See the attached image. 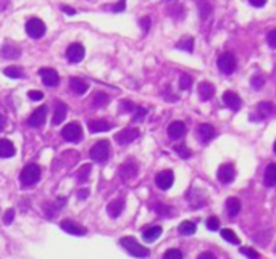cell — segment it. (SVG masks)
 <instances>
[{
	"mask_svg": "<svg viewBox=\"0 0 276 259\" xmlns=\"http://www.w3.org/2000/svg\"><path fill=\"white\" fill-rule=\"evenodd\" d=\"M263 82H265V79H263L262 76H255L252 79V85L255 89H260V85H263Z\"/></svg>",
	"mask_w": 276,
	"mask_h": 259,
	"instance_id": "47",
	"label": "cell"
},
{
	"mask_svg": "<svg viewBox=\"0 0 276 259\" xmlns=\"http://www.w3.org/2000/svg\"><path fill=\"white\" fill-rule=\"evenodd\" d=\"M138 176V166L134 163H126L125 166L121 168V177L125 179V181H131Z\"/></svg>",
	"mask_w": 276,
	"mask_h": 259,
	"instance_id": "26",
	"label": "cell"
},
{
	"mask_svg": "<svg viewBox=\"0 0 276 259\" xmlns=\"http://www.w3.org/2000/svg\"><path fill=\"white\" fill-rule=\"evenodd\" d=\"M3 73H5V76H8L11 79H23L24 77L23 70L21 68H18V66H8Z\"/></svg>",
	"mask_w": 276,
	"mask_h": 259,
	"instance_id": "31",
	"label": "cell"
},
{
	"mask_svg": "<svg viewBox=\"0 0 276 259\" xmlns=\"http://www.w3.org/2000/svg\"><path fill=\"white\" fill-rule=\"evenodd\" d=\"M163 259H183V253H181L180 250H176V248L168 250V251L163 255Z\"/></svg>",
	"mask_w": 276,
	"mask_h": 259,
	"instance_id": "37",
	"label": "cell"
},
{
	"mask_svg": "<svg viewBox=\"0 0 276 259\" xmlns=\"http://www.w3.org/2000/svg\"><path fill=\"white\" fill-rule=\"evenodd\" d=\"M184 132H186V126L181 121H173L168 126V137L171 140H180L184 135Z\"/></svg>",
	"mask_w": 276,
	"mask_h": 259,
	"instance_id": "18",
	"label": "cell"
},
{
	"mask_svg": "<svg viewBox=\"0 0 276 259\" xmlns=\"http://www.w3.org/2000/svg\"><path fill=\"white\" fill-rule=\"evenodd\" d=\"M191 85H192L191 76H186V74H183V76L180 77V89L181 90H187V89H191Z\"/></svg>",
	"mask_w": 276,
	"mask_h": 259,
	"instance_id": "34",
	"label": "cell"
},
{
	"mask_svg": "<svg viewBox=\"0 0 276 259\" xmlns=\"http://www.w3.org/2000/svg\"><path fill=\"white\" fill-rule=\"evenodd\" d=\"M123 208H125V201L123 200H113L112 203H108L107 206V213L110 218H118V216L121 214Z\"/></svg>",
	"mask_w": 276,
	"mask_h": 259,
	"instance_id": "22",
	"label": "cell"
},
{
	"mask_svg": "<svg viewBox=\"0 0 276 259\" xmlns=\"http://www.w3.org/2000/svg\"><path fill=\"white\" fill-rule=\"evenodd\" d=\"M41 179V168L38 164H28L20 174V182L23 187H33Z\"/></svg>",
	"mask_w": 276,
	"mask_h": 259,
	"instance_id": "3",
	"label": "cell"
},
{
	"mask_svg": "<svg viewBox=\"0 0 276 259\" xmlns=\"http://www.w3.org/2000/svg\"><path fill=\"white\" fill-rule=\"evenodd\" d=\"M70 89L75 92L76 95H83V94L88 92L89 84L86 82L84 79H81V77H71L70 79Z\"/></svg>",
	"mask_w": 276,
	"mask_h": 259,
	"instance_id": "20",
	"label": "cell"
},
{
	"mask_svg": "<svg viewBox=\"0 0 276 259\" xmlns=\"http://www.w3.org/2000/svg\"><path fill=\"white\" fill-rule=\"evenodd\" d=\"M234 176H236V169H234V166H232L231 163L220 166V169H218V172H217L218 181L223 182V184L232 182V179H234Z\"/></svg>",
	"mask_w": 276,
	"mask_h": 259,
	"instance_id": "12",
	"label": "cell"
},
{
	"mask_svg": "<svg viewBox=\"0 0 276 259\" xmlns=\"http://www.w3.org/2000/svg\"><path fill=\"white\" fill-rule=\"evenodd\" d=\"M162 235V227H150V229H147L144 233H142V238L145 240L147 243H152V242H155V240Z\"/></svg>",
	"mask_w": 276,
	"mask_h": 259,
	"instance_id": "27",
	"label": "cell"
},
{
	"mask_svg": "<svg viewBox=\"0 0 276 259\" xmlns=\"http://www.w3.org/2000/svg\"><path fill=\"white\" fill-rule=\"evenodd\" d=\"M61 10H63L65 13H68L70 16L76 13V10H75V8H71V7H66V5H63V7H61Z\"/></svg>",
	"mask_w": 276,
	"mask_h": 259,
	"instance_id": "51",
	"label": "cell"
},
{
	"mask_svg": "<svg viewBox=\"0 0 276 259\" xmlns=\"http://www.w3.org/2000/svg\"><path fill=\"white\" fill-rule=\"evenodd\" d=\"M175 150H176L178 155H180L181 158H184V159L191 158V150H189V148H186L184 145H176V147H175Z\"/></svg>",
	"mask_w": 276,
	"mask_h": 259,
	"instance_id": "35",
	"label": "cell"
},
{
	"mask_svg": "<svg viewBox=\"0 0 276 259\" xmlns=\"http://www.w3.org/2000/svg\"><path fill=\"white\" fill-rule=\"evenodd\" d=\"M13 218H15V209H8V211L5 213V216H3V224L10 225L11 222H13Z\"/></svg>",
	"mask_w": 276,
	"mask_h": 259,
	"instance_id": "43",
	"label": "cell"
},
{
	"mask_svg": "<svg viewBox=\"0 0 276 259\" xmlns=\"http://www.w3.org/2000/svg\"><path fill=\"white\" fill-rule=\"evenodd\" d=\"M241 253L244 256H247L249 259H260V255L259 253H257L255 250H252V248H247V246H242L241 248Z\"/></svg>",
	"mask_w": 276,
	"mask_h": 259,
	"instance_id": "36",
	"label": "cell"
},
{
	"mask_svg": "<svg viewBox=\"0 0 276 259\" xmlns=\"http://www.w3.org/2000/svg\"><path fill=\"white\" fill-rule=\"evenodd\" d=\"M136 110V107L131 103V102H123L121 103V111H134Z\"/></svg>",
	"mask_w": 276,
	"mask_h": 259,
	"instance_id": "48",
	"label": "cell"
},
{
	"mask_svg": "<svg viewBox=\"0 0 276 259\" xmlns=\"http://www.w3.org/2000/svg\"><path fill=\"white\" fill-rule=\"evenodd\" d=\"M92 103H94V108H103L105 105L110 103V97L107 94H103V92H99V94H95Z\"/></svg>",
	"mask_w": 276,
	"mask_h": 259,
	"instance_id": "30",
	"label": "cell"
},
{
	"mask_svg": "<svg viewBox=\"0 0 276 259\" xmlns=\"http://www.w3.org/2000/svg\"><path fill=\"white\" fill-rule=\"evenodd\" d=\"M88 127L91 132H105L113 129V122H108L107 119H92L88 122Z\"/></svg>",
	"mask_w": 276,
	"mask_h": 259,
	"instance_id": "17",
	"label": "cell"
},
{
	"mask_svg": "<svg viewBox=\"0 0 276 259\" xmlns=\"http://www.w3.org/2000/svg\"><path fill=\"white\" fill-rule=\"evenodd\" d=\"M89 174H91V166H89V164L83 166L81 171L78 172V181H79V182H84L86 179H88V176H89Z\"/></svg>",
	"mask_w": 276,
	"mask_h": 259,
	"instance_id": "39",
	"label": "cell"
},
{
	"mask_svg": "<svg viewBox=\"0 0 276 259\" xmlns=\"http://www.w3.org/2000/svg\"><path fill=\"white\" fill-rule=\"evenodd\" d=\"M239 211H241V201L234 198V196L228 198V201H226V213H228V216L234 218V216L239 214Z\"/></svg>",
	"mask_w": 276,
	"mask_h": 259,
	"instance_id": "25",
	"label": "cell"
},
{
	"mask_svg": "<svg viewBox=\"0 0 276 259\" xmlns=\"http://www.w3.org/2000/svg\"><path fill=\"white\" fill-rule=\"evenodd\" d=\"M26 34L33 39H41L46 34V24L39 18H31L26 23Z\"/></svg>",
	"mask_w": 276,
	"mask_h": 259,
	"instance_id": "4",
	"label": "cell"
},
{
	"mask_svg": "<svg viewBox=\"0 0 276 259\" xmlns=\"http://www.w3.org/2000/svg\"><path fill=\"white\" fill-rule=\"evenodd\" d=\"M197 137L202 144H208L215 137V127L212 124H200L197 127Z\"/></svg>",
	"mask_w": 276,
	"mask_h": 259,
	"instance_id": "19",
	"label": "cell"
},
{
	"mask_svg": "<svg viewBox=\"0 0 276 259\" xmlns=\"http://www.w3.org/2000/svg\"><path fill=\"white\" fill-rule=\"evenodd\" d=\"M139 137V131L138 129H133V127H128V129H123L121 132L115 134V140L118 142L120 145H128L134 142Z\"/></svg>",
	"mask_w": 276,
	"mask_h": 259,
	"instance_id": "8",
	"label": "cell"
},
{
	"mask_svg": "<svg viewBox=\"0 0 276 259\" xmlns=\"http://www.w3.org/2000/svg\"><path fill=\"white\" fill-rule=\"evenodd\" d=\"M268 45L270 47H276V31H270L268 33Z\"/></svg>",
	"mask_w": 276,
	"mask_h": 259,
	"instance_id": "46",
	"label": "cell"
},
{
	"mask_svg": "<svg viewBox=\"0 0 276 259\" xmlns=\"http://www.w3.org/2000/svg\"><path fill=\"white\" fill-rule=\"evenodd\" d=\"M217 65L220 68V71L225 73V74H232L236 70V58H234V55L230 53V52H226V53H222L218 57V61H217Z\"/></svg>",
	"mask_w": 276,
	"mask_h": 259,
	"instance_id": "5",
	"label": "cell"
},
{
	"mask_svg": "<svg viewBox=\"0 0 276 259\" xmlns=\"http://www.w3.org/2000/svg\"><path fill=\"white\" fill-rule=\"evenodd\" d=\"M197 259H217L215 258L212 253H208V251H204V253H200V255L197 256Z\"/></svg>",
	"mask_w": 276,
	"mask_h": 259,
	"instance_id": "50",
	"label": "cell"
},
{
	"mask_svg": "<svg viewBox=\"0 0 276 259\" xmlns=\"http://www.w3.org/2000/svg\"><path fill=\"white\" fill-rule=\"evenodd\" d=\"M176 47L180 48V50H184V52H187V53H191L194 50V40H192V37H183V39L178 42Z\"/></svg>",
	"mask_w": 276,
	"mask_h": 259,
	"instance_id": "29",
	"label": "cell"
},
{
	"mask_svg": "<svg viewBox=\"0 0 276 259\" xmlns=\"http://www.w3.org/2000/svg\"><path fill=\"white\" fill-rule=\"evenodd\" d=\"M86 55V50L81 44H71L66 48V58H68L70 63H79Z\"/></svg>",
	"mask_w": 276,
	"mask_h": 259,
	"instance_id": "11",
	"label": "cell"
},
{
	"mask_svg": "<svg viewBox=\"0 0 276 259\" xmlns=\"http://www.w3.org/2000/svg\"><path fill=\"white\" fill-rule=\"evenodd\" d=\"M136 113H134V121L136 122H140V121H144V118H145V114H147V110L145 108H142V107H136Z\"/></svg>",
	"mask_w": 276,
	"mask_h": 259,
	"instance_id": "38",
	"label": "cell"
},
{
	"mask_svg": "<svg viewBox=\"0 0 276 259\" xmlns=\"http://www.w3.org/2000/svg\"><path fill=\"white\" fill-rule=\"evenodd\" d=\"M81 135H83V129L78 122H70V124H66L63 127V131H61V137L66 142H78L81 139Z\"/></svg>",
	"mask_w": 276,
	"mask_h": 259,
	"instance_id": "6",
	"label": "cell"
},
{
	"mask_svg": "<svg viewBox=\"0 0 276 259\" xmlns=\"http://www.w3.org/2000/svg\"><path fill=\"white\" fill-rule=\"evenodd\" d=\"M46 116H47V107H39L38 110H34V113L28 119V126L41 127L46 122Z\"/></svg>",
	"mask_w": 276,
	"mask_h": 259,
	"instance_id": "14",
	"label": "cell"
},
{
	"mask_svg": "<svg viewBox=\"0 0 276 259\" xmlns=\"http://www.w3.org/2000/svg\"><path fill=\"white\" fill-rule=\"evenodd\" d=\"M125 8H126V0H120L118 3L113 5V7H112V11H115V13H118V11H123Z\"/></svg>",
	"mask_w": 276,
	"mask_h": 259,
	"instance_id": "45",
	"label": "cell"
},
{
	"mask_svg": "<svg viewBox=\"0 0 276 259\" xmlns=\"http://www.w3.org/2000/svg\"><path fill=\"white\" fill-rule=\"evenodd\" d=\"M223 103L232 111H239L242 107L241 97H239L237 94H234V92H225L223 94Z\"/></svg>",
	"mask_w": 276,
	"mask_h": 259,
	"instance_id": "15",
	"label": "cell"
},
{
	"mask_svg": "<svg viewBox=\"0 0 276 259\" xmlns=\"http://www.w3.org/2000/svg\"><path fill=\"white\" fill-rule=\"evenodd\" d=\"M39 76L42 79V82L48 85V87H55V85H58L60 82L58 73L52 70V68H42V70H39Z\"/></svg>",
	"mask_w": 276,
	"mask_h": 259,
	"instance_id": "10",
	"label": "cell"
},
{
	"mask_svg": "<svg viewBox=\"0 0 276 259\" xmlns=\"http://www.w3.org/2000/svg\"><path fill=\"white\" fill-rule=\"evenodd\" d=\"M28 97L31 98V100L39 102V100H42V98H44V94H42V92H39V90H31L29 94H28Z\"/></svg>",
	"mask_w": 276,
	"mask_h": 259,
	"instance_id": "44",
	"label": "cell"
},
{
	"mask_svg": "<svg viewBox=\"0 0 276 259\" xmlns=\"http://www.w3.org/2000/svg\"><path fill=\"white\" fill-rule=\"evenodd\" d=\"M110 155H112V148H110L108 140H99L94 147L91 148V151H89V156L94 159L95 163L108 161Z\"/></svg>",
	"mask_w": 276,
	"mask_h": 259,
	"instance_id": "2",
	"label": "cell"
},
{
	"mask_svg": "<svg viewBox=\"0 0 276 259\" xmlns=\"http://www.w3.org/2000/svg\"><path fill=\"white\" fill-rule=\"evenodd\" d=\"M53 105H55V113H53L52 124L53 126H58L66 118V111H68V107H66V105L61 102V100H55Z\"/></svg>",
	"mask_w": 276,
	"mask_h": 259,
	"instance_id": "16",
	"label": "cell"
},
{
	"mask_svg": "<svg viewBox=\"0 0 276 259\" xmlns=\"http://www.w3.org/2000/svg\"><path fill=\"white\" fill-rule=\"evenodd\" d=\"M3 126H5V118H3L2 114H0V131L3 129Z\"/></svg>",
	"mask_w": 276,
	"mask_h": 259,
	"instance_id": "53",
	"label": "cell"
},
{
	"mask_svg": "<svg viewBox=\"0 0 276 259\" xmlns=\"http://www.w3.org/2000/svg\"><path fill=\"white\" fill-rule=\"evenodd\" d=\"M120 245H121L123 248H125L128 253H130L131 256H134V258L142 259V258H149V255H150L149 248H145V246L140 245L134 237H123V238L120 240Z\"/></svg>",
	"mask_w": 276,
	"mask_h": 259,
	"instance_id": "1",
	"label": "cell"
},
{
	"mask_svg": "<svg viewBox=\"0 0 276 259\" xmlns=\"http://www.w3.org/2000/svg\"><path fill=\"white\" fill-rule=\"evenodd\" d=\"M222 238L226 240V242L232 243V245H239V238H237V235H236V233L232 232V230H230V229L222 230Z\"/></svg>",
	"mask_w": 276,
	"mask_h": 259,
	"instance_id": "33",
	"label": "cell"
},
{
	"mask_svg": "<svg viewBox=\"0 0 276 259\" xmlns=\"http://www.w3.org/2000/svg\"><path fill=\"white\" fill-rule=\"evenodd\" d=\"M0 55H2V58H7V60H16L20 58L21 55V48L18 47L15 42L11 40H5V44L2 45V50H0Z\"/></svg>",
	"mask_w": 276,
	"mask_h": 259,
	"instance_id": "9",
	"label": "cell"
},
{
	"mask_svg": "<svg viewBox=\"0 0 276 259\" xmlns=\"http://www.w3.org/2000/svg\"><path fill=\"white\" fill-rule=\"evenodd\" d=\"M178 230H180L181 235H194L195 233V224L191 221H184L178 227Z\"/></svg>",
	"mask_w": 276,
	"mask_h": 259,
	"instance_id": "28",
	"label": "cell"
},
{
	"mask_svg": "<svg viewBox=\"0 0 276 259\" xmlns=\"http://www.w3.org/2000/svg\"><path fill=\"white\" fill-rule=\"evenodd\" d=\"M15 155V147L10 140H0V158H11Z\"/></svg>",
	"mask_w": 276,
	"mask_h": 259,
	"instance_id": "24",
	"label": "cell"
},
{
	"mask_svg": "<svg viewBox=\"0 0 276 259\" xmlns=\"http://www.w3.org/2000/svg\"><path fill=\"white\" fill-rule=\"evenodd\" d=\"M259 111L263 114V116H268L270 113L273 111V105L270 102H265V103H260L259 105Z\"/></svg>",
	"mask_w": 276,
	"mask_h": 259,
	"instance_id": "40",
	"label": "cell"
},
{
	"mask_svg": "<svg viewBox=\"0 0 276 259\" xmlns=\"http://www.w3.org/2000/svg\"><path fill=\"white\" fill-rule=\"evenodd\" d=\"M207 227L210 230H218L220 229V221L218 218H215V216H212V218L207 219Z\"/></svg>",
	"mask_w": 276,
	"mask_h": 259,
	"instance_id": "41",
	"label": "cell"
},
{
	"mask_svg": "<svg viewBox=\"0 0 276 259\" xmlns=\"http://www.w3.org/2000/svg\"><path fill=\"white\" fill-rule=\"evenodd\" d=\"M88 193H89V190H79L78 198L79 200H86V198H88Z\"/></svg>",
	"mask_w": 276,
	"mask_h": 259,
	"instance_id": "52",
	"label": "cell"
},
{
	"mask_svg": "<svg viewBox=\"0 0 276 259\" xmlns=\"http://www.w3.org/2000/svg\"><path fill=\"white\" fill-rule=\"evenodd\" d=\"M215 95V85L212 82H200L199 84V97L202 98L204 102L210 100V98Z\"/></svg>",
	"mask_w": 276,
	"mask_h": 259,
	"instance_id": "21",
	"label": "cell"
},
{
	"mask_svg": "<svg viewBox=\"0 0 276 259\" xmlns=\"http://www.w3.org/2000/svg\"><path fill=\"white\" fill-rule=\"evenodd\" d=\"M175 182V174H173V171H162V172H158V174L155 176V184H157V187L160 188V190H168L171 188V185H173Z\"/></svg>",
	"mask_w": 276,
	"mask_h": 259,
	"instance_id": "7",
	"label": "cell"
},
{
	"mask_svg": "<svg viewBox=\"0 0 276 259\" xmlns=\"http://www.w3.org/2000/svg\"><path fill=\"white\" fill-rule=\"evenodd\" d=\"M61 229H63L66 233H71V235H76V237H81V235H86V227L76 224L75 221H70V219H65L61 221Z\"/></svg>",
	"mask_w": 276,
	"mask_h": 259,
	"instance_id": "13",
	"label": "cell"
},
{
	"mask_svg": "<svg viewBox=\"0 0 276 259\" xmlns=\"http://www.w3.org/2000/svg\"><path fill=\"white\" fill-rule=\"evenodd\" d=\"M263 182H265L267 187H275L276 185V164L275 163L268 164L265 176H263Z\"/></svg>",
	"mask_w": 276,
	"mask_h": 259,
	"instance_id": "23",
	"label": "cell"
},
{
	"mask_svg": "<svg viewBox=\"0 0 276 259\" xmlns=\"http://www.w3.org/2000/svg\"><path fill=\"white\" fill-rule=\"evenodd\" d=\"M249 2H250V5H254V7H257V8H262L267 5V0H249Z\"/></svg>",
	"mask_w": 276,
	"mask_h": 259,
	"instance_id": "49",
	"label": "cell"
},
{
	"mask_svg": "<svg viewBox=\"0 0 276 259\" xmlns=\"http://www.w3.org/2000/svg\"><path fill=\"white\" fill-rule=\"evenodd\" d=\"M139 24H140V29H142L144 33H149V29H150V24H152V20H150L149 16H144V18H140Z\"/></svg>",
	"mask_w": 276,
	"mask_h": 259,
	"instance_id": "42",
	"label": "cell"
},
{
	"mask_svg": "<svg viewBox=\"0 0 276 259\" xmlns=\"http://www.w3.org/2000/svg\"><path fill=\"white\" fill-rule=\"evenodd\" d=\"M197 5H199V8H200V16H202V20H207V16L212 13L210 3H208L207 0H199Z\"/></svg>",
	"mask_w": 276,
	"mask_h": 259,
	"instance_id": "32",
	"label": "cell"
}]
</instances>
